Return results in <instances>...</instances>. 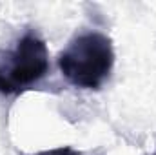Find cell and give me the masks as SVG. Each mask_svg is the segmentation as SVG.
Instances as JSON below:
<instances>
[{
  "label": "cell",
  "instance_id": "6da1fadb",
  "mask_svg": "<svg viewBox=\"0 0 156 155\" xmlns=\"http://www.w3.org/2000/svg\"><path fill=\"white\" fill-rule=\"evenodd\" d=\"M115 66L113 40L98 31L80 33L58 55V70L82 89H100Z\"/></svg>",
  "mask_w": 156,
  "mask_h": 155
},
{
  "label": "cell",
  "instance_id": "7a4b0ae2",
  "mask_svg": "<svg viewBox=\"0 0 156 155\" xmlns=\"http://www.w3.org/2000/svg\"><path fill=\"white\" fill-rule=\"evenodd\" d=\"M49 73V53L45 40L29 31L18 39L13 51L0 60V93L18 95L31 89Z\"/></svg>",
  "mask_w": 156,
  "mask_h": 155
},
{
  "label": "cell",
  "instance_id": "3957f363",
  "mask_svg": "<svg viewBox=\"0 0 156 155\" xmlns=\"http://www.w3.org/2000/svg\"><path fill=\"white\" fill-rule=\"evenodd\" d=\"M35 155H82L80 152L69 148V146H62V148H53V150H45V152H40Z\"/></svg>",
  "mask_w": 156,
  "mask_h": 155
},
{
  "label": "cell",
  "instance_id": "277c9868",
  "mask_svg": "<svg viewBox=\"0 0 156 155\" xmlns=\"http://www.w3.org/2000/svg\"><path fill=\"white\" fill-rule=\"evenodd\" d=\"M153 155H156V152H154V153H153Z\"/></svg>",
  "mask_w": 156,
  "mask_h": 155
}]
</instances>
